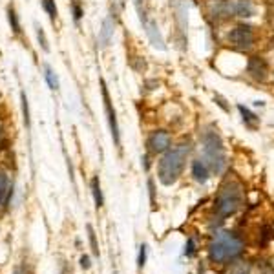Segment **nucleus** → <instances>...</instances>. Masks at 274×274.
Here are the masks:
<instances>
[{"instance_id": "nucleus-1", "label": "nucleus", "mask_w": 274, "mask_h": 274, "mask_svg": "<svg viewBox=\"0 0 274 274\" xmlns=\"http://www.w3.org/2000/svg\"><path fill=\"white\" fill-rule=\"evenodd\" d=\"M188 152H190L188 143H179L172 150H167V154L163 156V159L159 161V167H157L159 181L165 187H170L179 179L181 172L185 169V163H187Z\"/></svg>"}, {"instance_id": "nucleus-2", "label": "nucleus", "mask_w": 274, "mask_h": 274, "mask_svg": "<svg viewBox=\"0 0 274 274\" xmlns=\"http://www.w3.org/2000/svg\"><path fill=\"white\" fill-rule=\"evenodd\" d=\"M243 205V188L241 185L234 179H229L223 183L221 190L216 198V206H214V219L221 223L225 218L236 214Z\"/></svg>"}, {"instance_id": "nucleus-3", "label": "nucleus", "mask_w": 274, "mask_h": 274, "mask_svg": "<svg viewBox=\"0 0 274 274\" xmlns=\"http://www.w3.org/2000/svg\"><path fill=\"white\" fill-rule=\"evenodd\" d=\"M243 241L232 232H216L210 241V260L214 263H227L241 254Z\"/></svg>"}, {"instance_id": "nucleus-4", "label": "nucleus", "mask_w": 274, "mask_h": 274, "mask_svg": "<svg viewBox=\"0 0 274 274\" xmlns=\"http://www.w3.org/2000/svg\"><path fill=\"white\" fill-rule=\"evenodd\" d=\"M201 143H203V161L208 165L210 172L214 174H221L227 165V157H225V146L221 137L212 130H206L201 137Z\"/></svg>"}, {"instance_id": "nucleus-5", "label": "nucleus", "mask_w": 274, "mask_h": 274, "mask_svg": "<svg viewBox=\"0 0 274 274\" xmlns=\"http://www.w3.org/2000/svg\"><path fill=\"white\" fill-rule=\"evenodd\" d=\"M212 15L218 19H231V17L249 19L254 15V6L250 0H216L212 4Z\"/></svg>"}, {"instance_id": "nucleus-6", "label": "nucleus", "mask_w": 274, "mask_h": 274, "mask_svg": "<svg viewBox=\"0 0 274 274\" xmlns=\"http://www.w3.org/2000/svg\"><path fill=\"white\" fill-rule=\"evenodd\" d=\"M229 42L236 48V50H249L252 42H254V33L252 28L247 24L236 26L231 33H229Z\"/></svg>"}, {"instance_id": "nucleus-7", "label": "nucleus", "mask_w": 274, "mask_h": 274, "mask_svg": "<svg viewBox=\"0 0 274 274\" xmlns=\"http://www.w3.org/2000/svg\"><path fill=\"white\" fill-rule=\"evenodd\" d=\"M146 146H148L150 154H161V152H167V150L170 148V136L165 130L154 132V134L148 137Z\"/></svg>"}, {"instance_id": "nucleus-8", "label": "nucleus", "mask_w": 274, "mask_h": 274, "mask_svg": "<svg viewBox=\"0 0 274 274\" xmlns=\"http://www.w3.org/2000/svg\"><path fill=\"white\" fill-rule=\"evenodd\" d=\"M101 88H103V99H104V108L106 113H108V121H110V128H112V136L115 144H121L119 141V126H117V119H115V110L112 108V101H110V95H108V90H106L104 81H101Z\"/></svg>"}, {"instance_id": "nucleus-9", "label": "nucleus", "mask_w": 274, "mask_h": 274, "mask_svg": "<svg viewBox=\"0 0 274 274\" xmlns=\"http://www.w3.org/2000/svg\"><path fill=\"white\" fill-rule=\"evenodd\" d=\"M247 69H249V73L254 77L256 81H265L267 79V63L263 61L262 57H252L249 61V66H247Z\"/></svg>"}, {"instance_id": "nucleus-10", "label": "nucleus", "mask_w": 274, "mask_h": 274, "mask_svg": "<svg viewBox=\"0 0 274 274\" xmlns=\"http://www.w3.org/2000/svg\"><path fill=\"white\" fill-rule=\"evenodd\" d=\"M143 28H144V32H146V35H148L152 46H154V48H159V50H165V40H163L161 33L157 30L156 22L146 20V22H143Z\"/></svg>"}, {"instance_id": "nucleus-11", "label": "nucleus", "mask_w": 274, "mask_h": 274, "mask_svg": "<svg viewBox=\"0 0 274 274\" xmlns=\"http://www.w3.org/2000/svg\"><path fill=\"white\" fill-rule=\"evenodd\" d=\"M192 175L198 183H206L208 175H210V169L203 159H196L192 163Z\"/></svg>"}, {"instance_id": "nucleus-12", "label": "nucleus", "mask_w": 274, "mask_h": 274, "mask_svg": "<svg viewBox=\"0 0 274 274\" xmlns=\"http://www.w3.org/2000/svg\"><path fill=\"white\" fill-rule=\"evenodd\" d=\"M238 110H240V113H241L243 123L249 126L250 130H256V128H258V125H260V119L256 117L254 113L250 112V110H247V108H245V106H241V104L238 106Z\"/></svg>"}, {"instance_id": "nucleus-13", "label": "nucleus", "mask_w": 274, "mask_h": 274, "mask_svg": "<svg viewBox=\"0 0 274 274\" xmlns=\"http://www.w3.org/2000/svg\"><path fill=\"white\" fill-rule=\"evenodd\" d=\"M112 33H113L112 20L106 19L104 22H103V30H101V35H99L101 46H108V42H110V37H112Z\"/></svg>"}, {"instance_id": "nucleus-14", "label": "nucleus", "mask_w": 274, "mask_h": 274, "mask_svg": "<svg viewBox=\"0 0 274 274\" xmlns=\"http://www.w3.org/2000/svg\"><path fill=\"white\" fill-rule=\"evenodd\" d=\"M92 194H94L95 206H97V208H101V206H103V194H101L99 177H94V179H92Z\"/></svg>"}, {"instance_id": "nucleus-15", "label": "nucleus", "mask_w": 274, "mask_h": 274, "mask_svg": "<svg viewBox=\"0 0 274 274\" xmlns=\"http://www.w3.org/2000/svg\"><path fill=\"white\" fill-rule=\"evenodd\" d=\"M227 274H250V265L247 262H236Z\"/></svg>"}, {"instance_id": "nucleus-16", "label": "nucleus", "mask_w": 274, "mask_h": 274, "mask_svg": "<svg viewBox=\"0 0 274 274\" xmlns=\"http://www.w3.org/2000/svg\"><path fill=\"white\" fill-rule=\"evenodd\" d=\"M44 77H46V81H48L51 90H57V88H59V79H57V75L53 73V69H51L50 66H44Z\"/></svg>"}, {"instance_id": "nucleus-17", "label": "nucleus", "mask_w": 274, "mask_h": 274, "mask_svg": "<svg viewBox=\"0 0 274 274\" xmlns=\"http://www.w3.org/2000/svg\"><path fill=\"white\" fill-rule=\"evenodd\" d=\"M7 194V174L4 170H0V203L6 200Z\"/></svg>"}, {"instance_id": "nucleus-18", "label": "nucleus", "mask_w": 274, "mask_h": 274, "mask_svg": "<svg viewBox=\"0 0 274 274\" xmlns=\"http://www.w3.org/2000/svg\"><path fill=\"white\" fill-rule=\"evenodd\" d=\"M42 6H44V9H46V13L50 15V19L55 20V17H57L55 2H53V0H42Z\"/></svg>"}, {"instance_id": "nucleus-19", "label": "nucleus", "mask_w": 274, "mask_h": 274, "mask_svg": "<svg viewBox=\"0 0 274 274\" xmlns=\"http://www.w3.org/2000/svg\"><path fill=\"white\" fill-rule=\"evenodd\" d=\"M7 15H9V24H11L13 32H15V33H20L19 19H17V13H15V9H13V7H9V9H7Z\"/></svg>"}, {"instance_id": "nucleus-20", "label": "nucleus", "mask_w": 274, "mask_h": 274, "mask_svg": "<svg viewBox=\"0 0 274 274\" xmlns=\"http://www.w3.org/2000/svg\"><path fill=\"white\" fill-rule=\"evenodd\" d=\"M88 238H90V243H92V252L95 256H99V247H97V240H95V232L92 229V225H88Z\"/></svg>"}, {"instance_id": "nucleus-21", "label": "nucleus", "mask_w": 274, "mask_h": 274, "mask_svg": "<svg viewBox=\"0 0 274 274\" xmlns=\"http://www.w3.org/2000/svg\"><path fill=\"white\" fill-rule=\"evenodd\" d=\"M37 38H38V42H40V46H42V50L44 51H50V46H48V40H46L44 30L40 28V26H37Z\"/></svg>"}, {"instance_id": "nucleus-22", "label": "nucleus", "mask_w": 274, "mask_h": 274, "mask_svg": "<svg viewBox=\"0 0 274 274\" xmlns=\"http://www.w3.org/2000/svg\"><path fill=\"white\" fill-rule=\"evenodd\" d=\"M71 9H73V19L79 20L82 17V9H81V2L79 0H71Z\"/></svg>"}, {"instance_id": "nucleus-23", "label": "nucleus", "mask_w": 274, "mask_h": 274, "mask_svg": "<svg viewBox=\"0 0 274 274\" xmlns=\"http://www.w3.org/2000/svg\"><path fill=\"white\" fill-rule=\"evenodd\" d=\"M22 112H24V123H26V126H30V110H28V99H26L24 94H22Z\"/></svg>"}, {"instance_id": "nucleus-24", "label": "nucleus", "mask_w": 274, "mask_h": 274, "mask_svg": "<svg viewBox=\"0 0 274 274\" xmlns=\"http://www.w3.org/2000/svg\"><path fill=\"white\" fill-rule=\"evenodd\" d=\"M194 252H196V243H194V238H190L187 243V249H185V254L190 258V256H194Z\"/></svg>"}, {"instance_id": "nucleus-25", "label": "nucleus", "mask_w": 274, "mask_h": 274, "mask_svg": "<svg viewBox=\"0 0 274 274\" xmlns=\"http://www.w3.org/2000/svg\"><path fill=\"white\" fill-rule=\"evenodd\" d=\"M144 262H146V245H141V250H139V267H143Z\"/></svg>"}, {"instance_id": "nucleus-26", "label": "nucleus", "mask_w": 274, "mask_h": 274, "mask_svg": "<svg viewBox=\"0 0 274 274\" xmlns=\"http://www.w3.org/2000/svg\"><path fill=\"white\" fill-rule=\"evenodd\" d=\"M262 274H274V269L269 265L267 262L262 263Z\"/></svg>"}, {"instance_id": "nucleus-27", "label": "nucleus", "mask_w": 274, "mask_h": 274, "mask_svg": "<svg viewBox=\"0 0 274 274\" xmlns=\"http://www.w3.org/2000/svg\"><path fill=\"white\" fill-rule=\"evenodd\" d=\"M214 99L218 101V104L221 106V108H223L225 112H229V106L225 104V99H223V97H219V95H216V97H214Z\"/></svg>"}, {"instance_id": "nucleus-28", "label": "nucleus", "mask_w": 274, "mask_h": 274, "mask_svg": "<svg viewBox=\"0 0 274 274\" xmlns=\"http://www.w3.org/2000/svg\"><path fill=\"white\" fill-rule=\"evenodd\" d=\"M81 267L82 269H90V258H88V256H82L81 258Z\"/></svg>"}, {"instance_id": "nucleus-29", "label": "nucleus", "mask_w": 274, "mask_h": 274, "mask_svg": "<svg viewBox=\"0 0 274 274\" xmlns=\"http://www.w3.org/2000/svg\"><path fill=\"white\" fill-rule=\"evenodd\" d=\"M15 274H19V273H15Z\"/></svg>"}]
</instances>
